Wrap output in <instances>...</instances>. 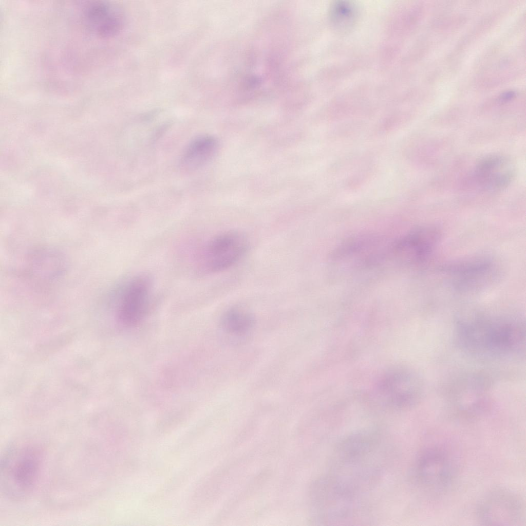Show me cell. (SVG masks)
<instances>
[{"label":"cell","instance_id":"1","mask_svg":"<svg viewBox=\"0 0 526 526\" xmlns=\"http://www.w3.org/2000/svg\"><path fill=\"white\" fill-rule=\"evenodd\" d=\"M414 473L419 487L431 496L448 492L459 473L457 459L449 448L441 444L429 445L418 454Z\"/></svg>","mask_w":526,"mask_h":526},{"label":"cell","instance_id":"2","mask_svg":"<svg viewBox=\"0 0 526 526\" xmlns=\"http://www.w3.org/2000/svg\"><path fill=\"white\" fill-rule=\"evenodd\" d=\"M461 329L466 343L489 351L512 350L523 338L521 326L511 321L479 320L463 324Z\"/></svg>","mask_w":526,"mask_h":526},{"label":"cell","instance_id":"3","mask_svg":"<svg viewBox=\"0 0 526 526\" xmlns=\"http://www.w3.org/2000/svg\"><path fill=\"white\" fill-rule=\"evenodd\" d=\"M475 515L486 525H522L525 507L521 496L511 489L497 487L486 492L478 501Z\"/></svg>","mask_w":526,"mask_h":526},{"label":"cell","instance_id":"4","mask_svg":"<svg viewBox=\"0 0 526 526\" xmlns=\"http://www.w3.org/2000/svg\"><path fill=\"white\" fill-rule=\"evenodd\" d=\"M3 466L6 489L14 497H24L33 490L38 481L41 452L30 445L14 448L5 458Z\"/></svg>","mask_w":526,"mask_h":526},{"label":"cell","instance_id":"5","mask_svg":"<svg viewBox=\"0 0 526 526\" xmlns=\"http://www.w3.org/2000/svg\"><path fill=\"white\" fill-rule=\"evenodd\" d=\"M249 247L247 236L238 231L222 233L211 239L205 246L203 261L211 272L227 270L237 262Z\"/></svg>","mask_w":526,"mask_h":526},{"label":"cell","instance_id":"6","mask_svg":"<svg viewBox=\"0 0 526 526\" xmlns=\"http://www.w3.org/2000/svg\"><path fill=\"white\" fill-rule=\"evenodd\" d=\"M151 281L144 275L135 276L127 282L120 295L117 308L119 321L126 327L140 323L148 311Z\"/></svg>","mask_w":526,"mask_h":526},{"label":"cell","instance_id":"7","mask_svg":"<svg viewBox=\"0 0 526 526\" xmlns=\"http://www.w3.org/2000/svg\"><path fill=\"white\" fill-rule=\"evenodd\" d=\"M515 173L512 160L499 154L487 155L480 159L474 170L476 182L489 192L504 190L512 182Z\"/></svg>","mask_w":526,"mask_h":526},{"label":"cell","instance_id":"8","mask_svg":"<svg viewBox=\"0 0 526 526\" xmlns=\"http://www.w3.org/2000/svg\"><path fill=\"white\" fill-rule=\"evenodd\" d=\"M82 8L81 24L90 34L105 39L119 32L121 18L110 4L103 1L89 2Z\"/></svg>","mask_w":526,"mask_h":526},{"label":"cell","instance_id":"9","mask_svg":"<svg viewBox=\"0 0 526 526\" xmlns=\"http://www.w3.org/2000/svg\"><path fill=\"white\" fill-rule=\"evenodd\" d=\"M494 266L490 259L477 258L453 264L443 271L455 288L464 290L478 288L489 281L493 276Z\"/></svg>","mask_w":526,"mask_h":526},{"label":"cell","instance_id":"10","mask_svg":"<svg viewBox=\"0 0 526 526\" xmlns=\"http://www.w3.org/2000/svg\"><path fill=\"white\" fill-rule=\"evenodd\" d=\"M387 376L382 384V390L391 404L405 407L417 400L419 386L414 377L400 371H396Z\"/></svg>","mask_w":526,"mask_h":526},{"label":"cell","instance_id":"11","mask_svg":"<svg viewBox=\"0 0 526 526\" xmlns=\"http://www.w3.org/2000/svg\"><path fill=\"white\" fill-rule=\"evenodd\" d=\"M219 147L217 139L210 135L193 139L185 149L181 159L183 169L193 171L202 167L216 154Z\"/></svg>","mask_w":526,"mask_h":526},{"label":"cell","instance_id":"12","mask_svg":"<svg viewBox=\"0 0 526 526\" xmlns=\"http://www.w3.org/2000/svg\"><path fill=\"white\" fill-rule=\"evenodd\" d=\"M255 322V316L249 310L241 306H235L223 313L220 323L227 334L241 337L252 331Z\"/></svg>","mask_w":526,"mask_h":526},{"label":"cell","instance_id":"13","mask_svg":"<svg viewBox=\"0 0 526 526\" xmlns=\"http://www.w3.org/2000/svg\"><path fill=\"white\" fill-rule=\"evenodd\" d=\"M355 8L352 4L346 2H338L334 3L331 8V20L338 28L346 29L353 24L355 20Z\"/></svg>","mask_w":526,"mask_h":526}]
</instances>
